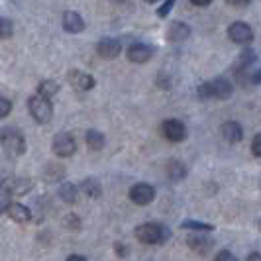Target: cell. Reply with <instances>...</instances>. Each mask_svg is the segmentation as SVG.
I'll use <instances>...</instances> for the list:
<instances>
[{"instance_id": "6da1fadb", "label": "cell", "mask_w": 261, "mask_h": 261, "mask_svg": "<svg viewBox=\"0 0 261 261\" xmlns=\"http://www.w3.org/2000/svg\"><path fill=\"white\" fill-rule=\"evenodd\" d=\"M196 94H198V98H202V100H208V98L226 100V98L232 96V85H230V81L218 77V79H214V81H210V83L200 85Z\"/></svg>"}, {"instance_id": "7a4b0ae2", "label": "cell", "mask_w": 261, "mask_h": 261, "mask_svg": "<svg viewBox=\"0 0 261 261\" xmlns=\"http://www.w3.org/2000/svg\"><path fill=\"white\" fill-rule=\"evenodd\" d=\"M136 238L142 242V244H149V246H155V244H163L167 242L169 238V230L165 226L157 222H145L140 224L136 228Z\"/></svg>"}, {"instance_id": "3957f363", "label": "cell", "mask_w": 261, "mask_h": 261, "mask_svg": "<svg viewBox=\"0 0 261 261\" xmlns=\"http://www.w3.org/2000/svg\"><path fill=\"white\" fill-rule=\"evenodd\" d=\"M28 108H30L32 118H34L38 124H47L53 116V106H51V102H49V98H45V96H41V94L30 96Z\"/></svg>"}, {"instance_id": "277c9868", "label": "cell", "mask_w": 261, "mask_h": 261, "mask_svg": "<svg viewBox=\"0 0 261 261\" xmlns=\"http://www.w3.org/2000/svg\"><path fill=\"white\" fill-rule=\"evenodd\" d=\"M0 140H2V145H4L8 155L20 157L26 153V140H24V136L18 130H14V128L2 130V138Z\"/></svg>"}, {"instance_id": "5b68a950", "label": "cell", "mask_w": 261, "mask_h": 261, "mask_svg": "<svg viewBox=\"0 0 261 261\" xmlns=\"http://www.w3.org/2000/svg\"><path fill=\"white\" fill-rule=\"evenodd\" d=\"M161 132H163V136L173 142V144H177V142H183L185 138H187V128H185V124L181 120H177V118H169V120H165L163 122V126H161Z\"/></svg>"}, {"instance_id": "8992f818", "label": "cell", "mask_w": 261, "mask_h": 261, "mask_svg": "<svg viewBox=\"0 0 261 261\" xmlns=\"http://www.w3.org/2000/svg\"><path fill=\"white\" fill-rule=\"evenodd\" d=\"M130 198L134 204H140V206H145L149 202H153L155 198V189L147 183H138L130 189Z\"/></svg>"}, {"instance_id": "52a82bcc", "label": "cell", "mask_w": 261, "mask_h": 261, "mask_svg": "<svg viewBox=\"0 0 261 261\" xmlns=\"http://www.w3.org/2000/svg\"><path fill=\"white\" fill-rule=\"evenodd\" d=\"M228 38L232 39L234 43L248 45V43H251V39H253V30L246 22H234L232 26L228 28Z\"/></svg>"}, {"instance_id": "ba28073f", "label": "cell", "mask_w": 261, "mask_h": 261, "mask_svg": "<svg viewBox=\"0 0 261 261\" xmlns=\"http://www.w3.org/2000/svg\"><path fill=\"white\" fill-rule=\"evenodd\" d=\"M67 81H69V85H73V89H77V91H92L94 85H96L94 77L89 75V73H85V71H81V69H71L69 75H67Z\"/></svg>"}, {"instance_id": "9c48e42d", "label": "cell", "mask_w": 261, "mask_h": 261, "mask_svg": "<svg viewBox=\"0 0 261 261\" xmlns=\"http://www.w3.org/2000/svg\"><path fill=\"white\" fill-rule=\"evenodd\" d=\"M51 147L53 151H55V155L59 157H69L77 151V144H75L73 136H69V134H57L53 138Z\"/></svg>"}, {"instance_id": "30bf717a", "label": "cell", "mask_w": 261, "mask_h": 261, "mask_svg": "<svg viewBox=\"0 0 261 261\" xmlns=\"http://www.w3.org/2000/svg\"><path fill=\"white\" fill-rule=\"evenodd\" d=\"M96 51L102 59H116L120 51H122V43L114 38H105L98 41L96 45Z\"/></svg>"}, {"instance_id": "8fae6325", "label": "cell", "mask_w": 261, "mask_h": 261, "mask_svg": "<svg viewBox=\"0 0 261 261\" xmlns=\"http://www.w3.org/2000/svg\"><path fill=\"white\" fill-rule=\"evenodd\" d=\"M151 55H153V49L145 43H134L128 49V59L132 63H145L151 59Z\"/></svg>"}, {"instance_id": "7c38bea8", "label": "cell", "mask_w": 261, "mask_h": 261, "mask_svg": "<svg viewBox=\"0 0 261 261\" xmlns=\"http://www.w3.org/2000/svg\"><path fill=\"white\" fill-rule=\"evenodd\" d=\"M63 28L69 34H81L85 30V20L81 18V14L73 12V10H67L63 14Z\"/></svg>"}, {"instance_id": "4fadbf2b", "label": "cell", "mask_w": 261, "mask_h": 261, "mask_svg": "<svg viewBox=\"0 0 261 261\" xmlns=\"http://www.w3.org/2000/svg\"><path fill=\"white\" fill-rule=\"evenodd\" d=\"M220 134H222V138L226 142H230V144H238L242 138H244V130H242V126L238 124V122H224L222 128H220Z\"/></svg>"}, {"instance_id": "5bb4252c", "label": "cell", "mask_w": 261, "mask_h": 261, "mask_svg": "<svg viewBox=\"0 0 261 261\" xmlns=\"http://www.w3.org/2000/svg\"><path fill=\"white\" fill-rule=\"evenodd\" d=\"M8 216L12 218L14 222L18 224H26L32 220V212H30V208L28 206H24V204H20V202H10V206H8Z\"/></svg>"}, {"instance_id": "9a60e30c", "label": "cell", "mask_w": 261, "mask_h": 261, "mask_svg": "<svg viewBox=\"0 0 261 261\" xmlns=\"http://www.w3.org/2000/svg\"><path fill=\"white\" fill-rule=\"evenodd\" d=\"M189 246L193 251L196 253H200V255H204V253H208L210 248H212V240L204 236V232H198L196 236H191L189 238Z\"/></svg>"}, {"instance_id": "2e32d148", "label": "cell", "mask_w": 261, "mask_h": 261, "mask_svg": "<svg viewBox=\"0 0 261 261\" xmlns=\"http://www.w3.org/2000/svg\"><path fill=\"white\" fill-rule=\"evenodd\" d=\"M191 36V28L183 24V22H173L167 32V38L171 41H185V39Z\"/></svg>"}, {"instance_id": "e0dca14e", "label": "cell", "mask_w": 261, "mask_h": 261, "mask_svg": "<svg viewBox=\"0 0 261 261\" xmlns=\"http://www.w3.org/2000/svg\"><path fill=\"white\" fill-rule=\"evenodd\" d=\"M81 191L89 196V198H98V196L102 195V185L98 183V179L89 177V179H85L81 183Z\"/></svg>"}, {"instance_id": "ac0fdd59", "label": "cell", "mask_w": 261, "mask_h": 261, "mask_svg": "<svg viewBox=\"0 0 261 261\" xmlns=\"http://www.w3.org/2000/svg\"><path fill=\"white\" fill-rule=\"evenodd\" d=\"M87 145L92 151H100L105 147V134H100L98 130H89L87 132Z\"/></svg>"}, {"instance_id": "d6986e66", "label": "cell", "mask_w": 261, "mask_h": 261, "mask_svg": "<svg viewBox=\"0 0 261 261\" xmlns=\"http://www.w3.org/2000/svg\"><path fill=\"white\" fill-rule=\"evenodd\" d=\"M12 202V183H0V214H4Z\"/></svg>"}, {"instance_id": "ffe728a7", "label": "cell", "mask_w": 261, "mask_h": 261, "mask_svg": "<svg viewBox=\"0 0 261 261\" xmlns=\"http://www.w3.org/2000/svg\"><path fill=\"white\" fill-rule=\"evenodd\" d=\"M59 196H61L65 202H69V204H75L79 196V189L73 183H63L59 187Z\"/></svg>"}, {"instance_id": "44dd1931", "label": "cell", "mask_w": 261, "mask_h": 261, "mask_svg": "<svg viewBox=\"0 0 261 261\" xmlns=\"http://www.w3.org/2000/svg\"><path fill=\"white\" fill-rule=\"evenodd\" d=\"M167 173H169L171 181H181L187 177V169H185V165L181 161H177V159H173L167 163Z\"/></svg>"}, {"instance_id": "7402d4cb", "label": "cell", "mask_w": 261, "mask_h": 261, "mask_svg": "<svg viewBox=\"0 0 261 261\" xmlns=\"http://www.w3.org/2000/svg\"><path fill=\"white\" fill-rule=\"evenodd\" d=\"M59 92V85L55 83V81H41L38 87V94L41 96H45V98H49L51 100V96H55Z\"/></svg>"}, {"instance_id": "603a6c76", "label": "cell", "mask_w": 261, "mask_h": 261, "mask_svg": "<svg viewBox=\"0 0 261 261\" xmlns=\"http://www.w3.org/2000/svg\"><path fill=\"white\" fill-rule=\"evenodd\" d=\"M185 230H195V232H212L214 230V226H210V224H204V222H195V220H187V222L181 224Z\"/></svg>"}, {"instance_id": "cb8c5ba5", "label": "cell", "mask_w": 261, "mask_h": 261, "mask_svg": "<svg viewBox=\"0 0 261 261\" xmlns=\"http://www.w3.org/2000/svg\"><path fill=\"white\" fill-rule=\"evenodd\" d=\"M14 34V24L8 18H0V39L12 38Z\"/></svg>"}, {"instance_id": "d4e9b609", "label": "cell", "mask_w": 261, "mask_h": 261, "mask_svg": "<svg viewBox=\"0 0 261 261\" xmlns=\"http://www.w3.org/2000/svg\"><path fill=\"white\" fill-rule=\"evenodd\" d=\"M12 112V102L4 96H0V118H6Z\"/></svg>"}, {"instance_id": "484cf974", "label": "cell", "mask_w": 261, "mask_h": 261, "mask_svg": "<svg viewBox=\"0 0 261 261\" xmlns=\"http://www.w3.org/2000/svg\"><path fill=\"white\" fill-rule=\"evenodd\" d=\"M173 4H175V0H165V4L157 10V14H159V18H165L167 14L171 12V8H173Z\"/></svg>"}, {"instance_id": "4316f807", "label": "cell", "mask_w": 261, "mask_h": 261, "mask_svg": "<svg viewBox=\"0 0 261 261\" xmlns=\"http://www.w3.org/2000/svg\"><path fill=\"white\" fill-rule=\"evenodd\" d=\"M214 261H238V257H236L234 253H230L228 249H222V251L216 255V259Z\"/></svg>"}, {"instance_id": "83f0119b", "label": "cell", "mask_w": 261, "mask_h": 261, "mask_svg": "<svg viewBox=\"0 0 261 261\" xmlns=\"http://www.w3.org/2000/svg\"><path fill=\"white\" fill-rule=\"evenodd\" d=\"M251 151H253V155L261 157V134H257V136L253 138V142H251Z\"/></svg>"}, {"instance_id": "f1b7e54d", "label": "cell", "mask_w": 261, "mask_h": 261, "mask_svg": "<svg viewBox=\"0 0 261 261\" xmlns=\"http://www.w3.org/2000/svg\"><path fill=\"white\" fill-rule=\"evenodd\" d=\"M67 226H71V228H75V230H79V228H81V222H79L77 218H75V216L71 214V216L67 218Z\"/></svg>"}, {"instance_id": "f546056e", "label": "cell", "mask_w": 261, "mask_h": 261, "mask_svg": "<svg viewBox=\"0 0 261 261\" xmlns=\"http://www.w3.org/2000/svg\"><path fill=\"white\" fill-rule=\"evenodd\" d=\"M230 6H238V8H242V6H248L249 0H226Z\"/></svg>"}, {"instance_id": "4dcf8cb0", "label": "cell", "mask_w": 261, "mask_h": 261, "mask_svg": "<svg viewBox=\"0 0 261 261\" xmlns=\"http://www.w3.org/2000/svg\"><path fill=\"white\" fill-rule=\"evenodd\" d=\"M259 83H261V69L251 75V85H259Z\"/></svg>"}, {"instance_id": "1f68e13d", "label": "cell", "mask_w": 261, "mask_h": 261, "mask_svg": "<svg viewBox=\"0 0 261 261\" xmlns=\"http://www.w3.org/2000/svg\"><path fill=\"white\" fill-rule=\"evenodd\" d=\"M195 6H200V8H204V6H208L212 0H191Z\"/></svg>"}, {"instance_id": "d6a6232c", "label": "cell", "mask_w": 261, "mask_h": 261, "mask_svg": "<svg viewBox=\"0 0 261 261\" xmlns=\"http://www.w3.org/2000/svg\"><path fill=\"white\" fill-rule=\"evenodd\" d=\"M246 261H261V253H249Z\"/></svg>"}, {"instance_id": "836d02e7", "label": "cell", "mask_w": 261, "mask_h": 261, "mask_svg": "<svg viewBox=\"0 0 261 261\" xmlns=\"http://www.w3.org/2000/svg\"><path fill=\"white\" fill-rule=\"evenodd\" d=\"M116 253H118V255H126V249H124V244H116Z\"/></svg>"}, {"instance_id": "e575fe53", "label": "cell", "mask_w": 261, "mask_h": 261, "mask_svg": "<svg viewBox=\"0 0 261 261\" xmlns=\"http://www.w3.org/2000/svg\"><path fill=\"white\" fill-rule=\"evenodd\" d=\"M67 261H87V257H83V255H69Z\"/></svg>"}, {"instance_id": "d590c367", "label": "cell", "mask_w": 261, "mask_h": 261, "mask_svg": "<svg viewBox=\"0 0 261 261\" xmlns=\"http://www.w3.org/2000/svg\"><path fill=\"white\" fill-rule=\"evenodd\" d=\"M110 2H114V4H124L126 0H110Z\"/></svg>"}, {"instance_id": "8d00e7d4", "label": "cell", "mask_w": 261, "mask_h": 261, "mask_svg": "<svg viewBox=\"0 0 261 261\" xmlns=\"http://www.w3.org/2000/svg\"><path fill=\"white\" fill-rule=\"evenodd\" d=\"M145 2H149V4H153V2H157V0H145Z\"/></svg>"}]
</instances>
